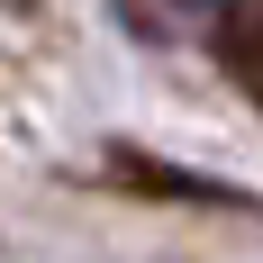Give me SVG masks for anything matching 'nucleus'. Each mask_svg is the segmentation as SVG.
<instances>
[{"label":"nucleus","instance_id":"nucleus-1","mask_svg":"<svg viewBox=\"0 0 263 263\" xmlns=\"http://www.w3.org/2000/svg\"><path fill=\"white\" fill-rule=\"evenodd\" d=\"M0 9H27V0H0Z\"/></svg>","mask_w":263,"mask_h":263}]
</instances>
